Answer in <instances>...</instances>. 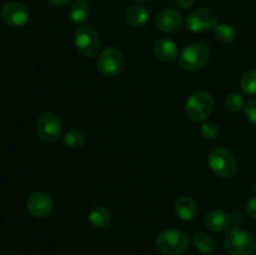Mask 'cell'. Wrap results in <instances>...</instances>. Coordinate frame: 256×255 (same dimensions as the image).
<instances>
[{"instance_id": "cell-22", "label": "cell", "mask_w": 256, "mask_h": 255, "mask_svg": "<svg viewBox=\"0 0 256 255\" xmlns=\"http://www.w3.org/2000/svg\"><path fill=\"white\" fill-rule=\"evenodd\" d=\"M240 86H242L244 94H256V69H250L244 72V75L240 79Z\"/></svg>"}, {"instance_id": "cell-13", "label": "cell", "mask_w": 256, "mask_h": 255, "mask_svg": "<svg viewBox=\"0 0 256 255\" xmlns=\"http://www.w3.org/2000/svg\"><path fill=\"white\" fill-rule=\"evenodd\" d=\"M174 210L175 214L184 222H192L199 212L196 202L188 195H180L176 198L174 202Z\"/></svg>"}, {"instance_id": "cell-19", "label": "cell", "mask_w": 256, "mask_h": 255, "mask_svg": "<svg viewBox=\"0 0 256 255\" xmlns=\"http://www.w3.org/2000/svg\"><path fill=\"white\" fill-rule=\"evenodd\" d=\"M214 34L218 42H220L222 44H232L236 38V30L232 25L222 22V24H218L215 26Z\"/></svg>"}, {"instance_id": "cell-29", "label": "cell", "mask_w": 256, "mask_h": 255, "mask_svg": "<svg viewBox=\"0 0 256 255\" xmlns=\"http://www.w3.org/2000/svg\"><path fill=\"white\" fill-rule=\"evenodd\" d=\"M135 2H138V4H142V2H145L146 0H134Z\"/></svg>"}, {"instance_id": "cell-27", "label": "cell", "mask_w": 256, "mask_h": 255, "mask_svg": "<svg viewBox=\"0 0 256 255\" xmlns=\"http://www.w3.org/2000/svg\"><path fill=\"white\" fill-rule=\"evenodd\" d=\"M174 2H175V4H176L178 8H180V9H182V10H186L194 5L195 0H174Z\"/></svg>"}, {"instance_id": "cell-10", "label": "cell", "mask_w": 256, "mask_h": 255, "mask_svg": "<svg viewBox=\"0 0 256 255\" xmlns=\"http://www.w3.org/2000/svg\"><path fill=\"white\" fill-rule=\"evenodd\" d=\"M0 19L10 28L24 26L30 19V12L20 2H9L0 8Z\"/></svg>"}, {"instance_id": "cell-24", "label": "cell", "mask_w": 256, "mask_h": 255, "mask_svg": "<svg viewBox=\"0 0 256 255\" xmlns=\"http://www.w3.org/2000/svg\"><path fill=\"white\" fill-rule=\"evenodd\" d=\"M200 134H202V136L204 139L214 140L218 136V134H219V126H218V124L214 120L206 119L202 122Z\"/></svg>"}, {"instance_id": "cell-8", "label": "cell", "mask_w": 256, "mask_h": 255, "mask_svg": "<svg viewBox=\"0 0 256 255\" xmlns=\"http://www.w3.org/2000/svg\"><path fill=\"white\" fill-rule=\"evenodd\" d=\"M74 44L82 56H94L100 49V38L94 28L82 25L74 32Z\"/></svg>"}, {"instance_id": "cell-9", "label": "cell", "mask_w": 256, "mask_h": 255, "mask_svg": "<svg viewBox=\"0 0 256 255\" xmlns=\"http://www.w3.org/2000/svg\"><path fill=\"white\" fill-rule=\"evenodd\" d=\"M185 24L192 32H206L218 25V14L212 8H199L188 15Z\"/></svg>"}, {"instance_id": "cell-18", "label": "cell", "mask_w": 256, "mask_h": 255, "mask_svg": "<svg viewBox=\"0 0 256 255\" xmlns=\"http://www.w3.org/2000/svg\"><path fill=\"white\" fill-rule=\"evenodd\" d=\"M88 219H89L90 224L92 226L105 228L109 224L110 220H112V212L105 206L98 205V206L92 208V210L89 212V215H88Z\"/></svg>"}, {"instance_id": "cell-2", "label": "cell", "mask_w": 256, "mask_h": 255, "mask_svg": "<svg viewBox=\"0 0 256 255\" xmlns=\"http://www.w3.org/2000/svg\"><path fill=\"white\" fill-rule=\"evenodd\" d=\"M210 55H212V52H210L209 45L202 42H198L185 46L179 54L178 62H179L180 68L184 70L195 72V70L202 69L208 64Z\"/></svg>"}, {"instance_id": "cell-11", "label": "cell", "mask_w": 256, "mask_h": 255, "mask_svg": "<svg viewBox=\"0 0 256 255\" xmlns=\"http://www.w3.org/2000/svg\"><path fill=\"white\" fill-rule=\"evenodd\" d=\"M54 209L52 198L45 192H34L28 196L26 210L35 219H44L49 216Z\"/></svg>"}, {"instance_id": "cell-6", "label": "cell", "mask_w": 256, "mask_h": 255, "mask_svg": "<svg viewBox=\"0 0 256 255\" xmlns=\"http://www.w3.org/2000/svg\"><path fill=\"white\" fill-rule=\"evenodd\" d=\"M35 132L38 138L45 142H55L62 138V122L59 115L46 112L38 118L35 122Z\"/></svg>"}, {"instance_id": "cell-28", "label": "cell", "mask_w": 256, "mask_h": 255, "mask_svg": "<svg viewBox=\"0 0 256 255\" xmlns=\"http://www.w3.org/2000/svg\"><path fill=\"white\" fill-rule=\"evenodd\" d=\"M50 5L52 6H56V8H62V6H66L69 5L72 0H46Z\"/></svg>"}, {"instance_id": "cell-15", "label": "cell", "mask_w": 256, "mask_h": 255, "mask_svg": "<svg viewBox=\"0 0 256 255\" xmlns=\"http://www.w3.org/2000/svg\"><path fill=\"white\" fill-rule=\"evenodd\" d=\"M150 12L144 5L132 4L125 9V19L132 26L142 28L149 22Z\"/></svg>"}, {"instance_id": "cell-3", "label": "cell", "mask_w": 256, "mask_h": 255, "mask_svg": "<svg viewBox=\"0 0 256 255\" xmlns=\"http://www.w3.org/2000/svg\"><path fill=\"white\" fill-rule=\"evenodd\" d=\"M190 244L186 232L178 229L162 230L155 240L158 250L164 255H182Z\"/></svg>"}, {"instance_id": "cell-23", "label": "cell", "mask_w": 256, "mask_h": 255, "mask_svg": "<svg viewBox=\"0 0 256 255\" xmlns=\"http://www.w3.org/2000/svg\"><path fill=\"white\" fill-rule=\"evenodd\" d=\"M224 105L226 108V110H229V112H238L242 109H244L245 102L242 95L236 94V92H232V94H228L225 96Z\"/></svg>"}, {"instance_id": "cell-20", "label": "cell", "mask_w": 256, "mask_h": 255, "mask_svg": "<svg viewBox=\"0 0 256 255\" xmlns=\"http://www.w3.org/2000/svg\"><path fill=\"white\" fill-rule=\"evenodd\" d=\"M192 242H194L195 248L202 254L212 252L215 249V240L212 239V235L206 234V232H196L192 236Z\"/></svg>"}, {"instance_id": "cell-16", "label": "cell", "mask_w": 256, "mask_h": 255, "mask_svg": "<svg viewBox=\"0 0 256 255\" xmlns=\"http://www.w3.org/2000/svg\"><path fill=\"white\" fill-rule=\"evenodd\" d=\"M204 224L212 232H224L229 228L230 216L222 210H212L205 215Z\"/></svg>"}, {"instance_id": "cell-14", "label": "cell", "mask_w": 256, "mask_h": 255, "mask_svg": "<svg viewBox=\"0 0 256 255\" xmlns=\"http://www.w3.org/2000/svg\"><path fill=\"white\" fill-rule=\"evenodd\" d=\"M154 54L164 62H172L178 58L176 44L172 39L160 38L154 42Z\"/></svg>"}, {"instance_id": "cell-7", "label": "cell", "mask_w": 256, "mask_h": 255, "mask_svg": "<svg viewBox=\"0 0 256 255\" xmlns=\"http://www.w3.org/2000/svg\"><path fill=\"white\" fill-rule=\"evenodd\" d=\"M125 59L118 48L109 46L102 50L96 59V66L100 74L106 78H115L124 69Z\"/></svg>"}, {"instance_id": "cell-12", "label": "cell", "mask_w": 256, "mask_h": 255, "mask_svg": "<svg viewBox=\"0 0 256 255\" xmlns=\"http://www.w3.org/2000/svg\"><path fill=\"white\" fill-rule=\"evenodd\" d=\"M155 24L162 32L172 34L182 26V15L175 9H164L156 15Z\"/></svg>"}, {"instance_id": "cell-21", "label": "cell", "mask_w": 256, "mask_h": 255, "mask_svg": "<svg viewBox=\"0 0 256 255\" xmlns=\"http://www.w3.org/2000/svg\"><path fill=\"white\" fill-rule=\"evenodd\" d=\"M62 142L69 149H80L85 144V134L79 129H72L64 135Z\"/></svg>"}, {"instance_id": "cell-25", "label": "cell", "mask_w": 256, "mask_h": 255, "mask_svg": "<svg viewBox=\"0 0 256 255\" xmlns=\"http://www.w3.org/2000/svg\"><path fill=\"white\" fill-rule=\"evenodd\" d=\"M244 112L246 119L249 120L252 125H256V98L249 99L245 102Z\"/></svg>"}, {"instance_id": "cell-4", "label": "cell", "mask_w": 256, "mask_h": 255, "mask_svg": "<svg viewBox=\"0 0 256 255\" xmlns=\"http://www.w3.org/2000/svg\"><path fill=\"white\" fill-rule=\"evenodd\" d=\"M208 164L212 172L222 179H230L238 172L236 159L225 148H214L208 155Z\"/></svg>"}, {"instance_id": "cell-17", "label": "cell", "mask_w": 256, "mask_h": 255, "mask_svg": "<svg viewBox=\"0 0 256 255\" xmlns=\"http://www.w3.org/2000/svg\"><path fill=\"white\" fill-rule=\"evenodd\" d=\"M92 14V6L86 0H75L69 8V19L72 24H82L86 22Z\"/></svg>"}, {"instance_id": "cell-1", "label": "cell", "mask_w": 256, "mask_h": 255, "mask_svg": "<svg viewBox=\"0 0 256 255\" xmlns=\"http://www.w3.org/2000/svg\"><path fill=\"white\" fill-rule=\"evenodd\" d=\"M224 246L229 255H254L256 239L248 230L235 226L225 234Z\"/></svg>"}, {"instance_id": "cell-5", "label": "cell", "mask_w": 256, "mask_h": 255, "mask_svg": "<svg viewBox=\"0 0 256 255\" xmlns=\"http://www.w3.org/2000/svg\"><path fill=\"white\" fill-rule=\"evenodd\" d=\"M214 109V98L208 92H196L188 98L185 102V112L195 122L206 120Z\"/></svg>"}, {"instance_id": "cell-26", "label": "cell", "mask_w": 256, "mask_h": 255, "mask_svg": "<svg viewBox=\"0 0 256 255\" xmlns=\"http://www.w3.org/2000/svg\"><path fill=\"white\" fill-rule=\"evenodd\" d=\"M246 212L252 219H256V196L250 198L246 202Z\"/></svg>"}]
</instances>
